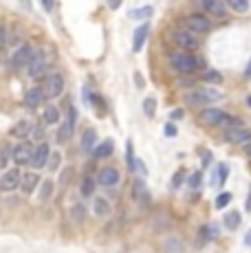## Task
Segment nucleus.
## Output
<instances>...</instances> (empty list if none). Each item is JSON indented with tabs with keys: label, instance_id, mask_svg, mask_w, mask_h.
<instances>
[{
	"label": "nucleus",
	"instance_id": "nucleus-1",
	"mask_svg": "<svg viewBox=\"0 0 251 253\" xmlns=\"http://www.w3.org/2000/svg\"><path fill=\"white\" fill-rule=\"evenodd\" d=\"M170 66L178 73H183V75H190V73H194L196 69H203V60L199 57H194L192 53H172L170 55Z\"/></svg>",
	"mask_w": 251,
	"mask_h": 253
},
{
	"label": "nucleus",
	"instance_id": "nucleus-2",
	"mask_svg": "<svg viewBox=\"0 0 251 253\" xmlns=\"http://www.w3.org/2000/svg\"><path fill=\"white\" fill-rule=\"evenodd\" d=\"M36 55H38V51H36V46H33V44L18 46L16 53L11 55V69H16V71L27 69V66L33 62V57H36Z\"/></svg>",
	"mask_w": 251,
	"mask_h": 253
},
{
	"label": "nucleus",
	"instance_id": "nucleus-3",
	"mask_svg": "<svg viewBox=\"0 0 251 253\" xmlns=\"http://www.w3.org/2000/svg\"><path fill=\"white\" fill-rule=\"evenodd\" d=\"M42 90H44L46 99H55L64 92V77L60 73H51V75L44 77V84H42Z\"/></svg>",
	"mask_w": 251,
	"mask_h": 253
},
{
	"label": "nucleus",
	"instance_id": "nucleus-4",
	"mask_svg": "<svg viewBox=\"0 0 251 253\" xmlns=\"http://www.w3.org/2000/svg\"><path fill=\"white\" fill-rule=\"evenodd\" d=\"M170 40L174 42L178 48H187V51H194L199 48V40L192 31H183V29H172L170 31Z\"/></svg>",
	"mask_w": 251,
	"mask_h": 253
},
{
	"label": "nucleus",
	"instance_id": "nucleus-5",
	"mask_svg": "<svg viewBox=\"0 0 251 253\" xmlns=\"http://www.w3.org/2000/svg\"><path fill=\"white\" fill-rule=\"evenodd\" d=\"M220 99V92L218 90H211V88H201V90H190L185 92V101L192 106H203V104H209V101Z\"/></svg>",
	"mask_w": 251,
	"mask_h": 253
},
{
	"label": "nucleus",
	"instance_id": "nucleus-6",
	"mask_svg": "<svg viewBox=\"0 0 251 253\" xmlns=\"http://www.w3.org/2000/svg\"><path fill=\"white\" fill-rule=\"evenodd\" d=\"M33 145L31 143H20V145H16V148L11 150V159H13V163L16 165H31V157H33Z\"/></svg>",
	"mask_w": 251,
	"mask_h": 253
},
{
	"label": "nucleus",
	"instance_id": "nucleus-7",
	"mask_svg": "<svg viewBox=\"0 0 251 253\" xmlns=\"http://www.w3.org/2000/svg\"><path fill=\"white\" fill-rule=\"evenodd\" d=\"M183 22H185V27L190 29V31H194V33H207V31H211V22L207 20L205 16H201V13H192V16H187Z\"/></svg>",
	"mask_w": 251,
	"mask_h": 253
},
{
	"label": "nucleus",
	"instance_id": "nucleus-8",
	"mask_svg": "<svg viewBox=\"0 0 251 253\" xmlns=\"http://www.w3.org/2000/svg\"><path fill=\"white\" fill-rule=\"evenodd\" d=\"M20 181H22L20 169L13 168V169H9V172H4L2 181H0V189H2V192H13V189L20 187Z\"/></svg>",
	"mask_w": 251,
	"mask_h": 253
},
{
	"label": "nucleus",
	"instance_id": "nucleus-9",
	"mask_svg": "<svg viewBox=\"0 0 251 253\" xmlns=\"http://www.w3.org/2000/svg\"><path fill=\"white\" fill-rule=\"evenodd\" d=\"M73 130H75V110L71 108V117L66 121H62L60 124V128H57V134H55V139H57V143H66V141L71 139V134H73Z\"/></svg>",
	"mask_w": 251,
	"mask_h": 253
},
{
	"label": "nucleus",
	"instance_id": "nucleus-10",
	"mask_svg": "<svg viewBox=\"0 0 251 253\" xmlns=\"http://www.w3.org/2000/svg\"><path fill=\"white\" fill-rule=\"evenodd\" d=\"M199 119L203 121V124H209V126H223L227 115L223 113V110H218V108H205V110H201Z\"/></svg>",
	"mask_w": 251,
	"mask_h": 253
},
{
	"label": "nucleus",
	"instance_id": "nucleus-11",
	"mask_svg": "<svg viewBox=\"0 0 251 253\" xmlns=\"http://www.w3.org/2000/svg\"><path fill=\"white\" fill-rule=\"evenodd\" d=\"M44 99H46V95H44V90H42V86H33V88H29L25 92V106L31 110H36Z\"/></svg>",
	"mask_w": 251,
	"mask_h": 253
},
{
	"label": "nucleus",
	"instance_id": "nucleus-12",
	"mask_svg": "<svg viewBox=\"0 0 251 253\" xmlns=\"http://www.w3.org/2000/svg\"><path fill=\"white\" fill-rule=\"evenodd\" d=\"M49 154H51V148L49 145L44 143V141H42L40 145H38L36 150H33V157H31V165L36 169H42L46 165V161H49Z\"/></svg>",
	"mask_w": 251,
	"mask_h": 253
},
{
	"label": "nucleus",
	"instance_id": "nucleus-13",
	"mask_svg": "<svg viewBox=\"0 0 251 253\" xmlns=\"http://www.w3.org/2000/svg\"><path fill=\"white\" fill-rule=\"evenodd\" d=\"M201 7L205 9L207 13L216 16V18H225V16H227L225 0H201Z\"/></svg>",
	"mask_w": 251,
	"mask_h": 253
},
{
	"label": "nucleus",
	"instance_id": "nucleus-14",
	"mask_svg": "<svg viewBox=\"0 0 251 253\" xmlns=\"http://www.w3.org/2000/svg\"><path fill=\"white\" fill-rule=\"evenodd\" d=\"M251 139V132L245 126H238V128H227V141L229 143H247V141Z\"/></svg>",
	"mask_w": 251,
	"mask_h": 253
},
{
	"label": "nucleus",
	"instance_id": "nucleus-15",
	"mask_svg": "<svg viewBox=\"0 0 251 253\" xmlns=\"http://www.w3.org/2000/svg\"><path fill=\"white\" fill-rule=\"evenodd\" d=\"M97 183L104 185V187H113V185L119 183V172H117L115 168H104V169H99Z\"/></svg>",
	"mask_w": 251,
	"mask_h": 253
},
{
	"label": "nucleus",
	"instance_id": "nucleus-16",
	"mask_svg": "<svg viewBox=\"0 0 251 253\" xmlns=\"http://www.w3.org/2000/svg\"><path fill=\"white\" fill-rule=\"evenodd\" d=\"M38 185H40V176H38V172H27L25 176H22V181H20V189L27 194V196H31V194L38 189Z\"/></svg>",
	"mask_w": 251,
	"mask_h": 253
},
{
	"label": "nucleus",
	"instance_id": "nucleus-17",
	"mask_svg": "<svg viewBox=\"0 0 251 253\" xmlns=\"http://www.w3.org/2000/svg\"><path fill=\"white\" fill-rule=\"evenodd\" d=\"M27 71H29V77H33V80H38V77H42L46 73V62H44V57L38 53L36 57H33V62L27 66Z\"/></svg>",
	"mask_w": 251,
	"mask_h": 253
},
{
	"label": "nucleus",
	"instance_id": "nucleus-18",
	"mask_svg": "<svg viewBox=\"0 0 251 253\" xmlns=\"http://www.w3.org/2000/svg\"><path fill=\"white\" fill-rule=\"evenodd\" d=\"M148 31H150V27L148 24H141V27L134 29V36H132V51L139 53L146 44V38H148Z\"/></svg>",
	"mask_w": 251,
	"mask_h": 253
},
{
	"label": "nucleus",
	"instance_id": "nucleus-19",
	"mask_svg": "<svg viewBox=\"0 0 251 253\" xmlns=\"http://www.w3.org/2000/svg\"><path fill=\"white\" fill-rule=\"evenodd\" d=\"M132 194H134V201L141 203V205H146V203L150 201V194H148V187H146V183L143 181H134Z\"/></svg>",
	"mask_w": 251,
	"mask_h": 253
},
{
	"label": "nucleus",
	"instance_id": "nucleus-20",
	"mask_svg": "<svg viewBox=\"0 0 251 253\" xmlns=\"http://www.w3.org/2000/svg\"><path fill=\"white\" fill-rule=\"evenodd\" d=\"M113 152H115V143H113V141H110V139H106L104 143L95 145V150H93V157H95V159H108Z\"/></svg>",
	"mask_w": 251,
	"mask_h": 253
},
{
	"label": "nucleus",
	"instance_id": "nucleus-21",
	"mask_svg": "<svg viewBox=\"0 0 251 253\" xmlns=\"http://www.w3.org/2000/svg\"><path fill=\"white\" fill-rule=\"evenodd\" d=\"M31 128H33L31 121L20 119V121H18V124L11 128V134H13L16 139H27V137H29V132H31Z\"/></svg>",
	"mask_w": 251,
	"mask_h": 253
},
{
	"label": "nucleus",
	"instance_id": "nucleus-22",
	"mask_svg": "<svg viewBox=\"0 0 251 253\" xmlns=\"http://www.w3.org/2000/svg\"><path fill=\"white\" fill-rule=\"evenodd\" d=\"M95 143H97V132H95L93 128L84 130V137H82V148H84L86 152H93Z\"/></svg>",
	"mask_w": 251,
	"mask_h": 253
},
{
	"label": "nucleus",
	"instance_id": "nucleus-23",
	"mask_svg": "<svg viewBox=\"0 0 251 253\" xmlns=\"http://www.w3.org/2000/svg\"><path fill=\"white\" fill-rule=\"evenodd\" d=\"M95 178L93 176H84V181H82V185H80V194L84 198H90L95 194Z\"/></svg>",
	"mask_w": 251,
	"mask_h": 253
},
{
	"label": "nucleus",
	"instance_id": "nucleus-24",
	"mask_svg": "<svg viewBox=\"0 0 251 253\" xmlns=\"http://www.w3.org/2000/svg\"><path fill=\"white\" fill-rule=\"evenodd\" d=\"M152 11L154 9L150 7V4H146V7H141V9H132V11L128 13V18L130 20H148V18L152 16Z\"/></svg>",
	"mask_w": 251,
	"mask_h": 253
},
{
	"label": "nucleus",
	"instance_id": "nucleus-25",
	"mask_svg": "<svg viewBox=\"0 0 251 253\" xmlns=\"http://www.w3.org/2000/svg\"><path fill=\"white\" fill-rule=\"evenodd\" d=\"M42 119H44L46 126L60 124V110H57V106H49V108L44 110V115H42Z\"/></svg>",
	"mask_w": 251,
	"mask_h": 253
},
{
	"label": "nucleus",
	"instance_id": "nucleus-26",
	"mask_svg": "<svg viewBox=\"0 0 251 253\" xmlns=\"http://www.w3.org/2000/svg\"><path fill=\"white\" fill-rule=\"evenodd\" d=\"M93 211L97 213V216H110V203L106 201V198H95V203H93Z\"/></svg>",
	"mask_w": 251,
	"mask_h": 253
},
{
	"label": "nucleus",
	"instance_id": "nucleus-27",
	"mask_svg": "<svg viewBox=\"0 0 251 253\" xmlns=\"http://www.w3.org/2000/svg\"><path fill=\"white\" fill-rule=\"evenodd\" d=\"M223 222L227 225V229H238V225H240V213H238V211H227Z\"/></svg>",
	"mask_w": 251,
	"mask_h": 253
},
{
	"label": "nucleus",
	"instance_id": "nucleus-28",
	"mask_svg": "<svg viewBox=\"0 0 251 253\" xmlns=\"http://www.w3.org/2000/svg\"><path fill=\"white\" fill-rule=\"evenodd\" d=\"M71 218H73V222H84V218H86V207L84 205H73L71 207Z\"/></svg>",
	"mask_w": 251,
	"mask_h": 253
},
{
	"label": "nucleus",
	"instance_id": "nucleus-29",
	"mask_svg": "<svg viewBox=\"0 0 251 253\" xmlns=\"http://www.w3.org/2000/svg\"><path fill=\"white\" fill-rule=\"evenodd\" d=\"M143 113H146V117H150V119L157 115V99H154V97L143 99Z\"/></svg>",
	"mask_w": 251,
	"mask_h": 253
},
{
	"label": "nucleus",
	"instance_id": "nucleus-30",
	"mask_svg": "<svg viewBox=\"0 0 251 253\" xmlns=\"http://www.w3.org/2000/svg\"><path fill=\"white\" fill-rule=\"evenodd\" d=\"M126 163H128L130 169H137V161H134V148H132V141L126 143Z\"/></svg>",
	"mask_w": 251,
	"mask_h": 253
},
{
	"label": "nucleus",
	"instance_id": "nucleus-31",
	"mask_svg": "<svg viewBox=\"0 0 251 253\" xmlns=\"http://www.w3.org/2000/svg\"><path fill=\"white\" fill-rule=\"evenodd\" d=\"M53 189H55V185H53V181H44V183H42L40 201H49V198L53 196Z\"/></svg>",
	"mask_w": 251,
	"mask_h": 253
},
{
	"label": "nucleus",
	"instance_id": "nucleus-32",
	"mask_svg": "<svg viewBox=\"0 0 251 253\" xmlns=\"http://www.w3.org/2000/svg\"><path fill=\"white\" fill-rule=\"evenodd\" d=\"M225 2L229 4L231 9H236V11H240V13H243V11H247V9H249V0H225Z\"/></svg>",
	"mask_w": 251,
	"mask_h": 253
},
{
	"label": "nucleus",
	"instance_id": "nucleus-33",
	"mask_svg": "<svg viewBox=\"0 0 251 253\" xmlns=\"http://www.w3.org/2000/svg\"><path fill=\"white\" fill-rule=\"evenodd\" d=\"M60 161H62V154L60 152H51L49 154V161H46V165H49L51 172H57V168H60Z\"/></svg>",
	"mask_w": 251,
	"mask_h": 253
},
{
	"label": "nucleus",
	"instance_id": "nucleus-34",
	"mask_svg": "<svg viewBox=\"0 0 251 253\" xmlns=\"http://www.w3.org/2000/svg\"><path fill=\"white\" fill-rule=\"evenodd\" d=\"M29 139H33V141H42V139H44V128H42V126H33L31 132H29Z\"/></svg>",
	"mask_w": 251,
	"mask_h": 253
},
{
	"label": "nucleus",
	"instance_id": "nucleus-35",
	"mask_svg": "<svg viewBox=\"0 0 251 253\" xmlns=\"http://www.w3.org/2000/svg\"><path fill=\"white\" fill-rule=\"evenodd\" d=\"M225 178H227V165H218V169H216V174H214V183L223 185Z\"/></svg>",
	"mask_w": 251,
	"mask_h": 253
},
{
	"label": "nucleus",
	"instance_id": "nucleus-36",
	"mask_svg": "<svg viewBox=\"0 0 251 253\" xmlns=\"http://www.w3.org/2000/svg\"><path fill=\"white\" fill-rule=\"evenodd\" d=\"M231 203V194H220V196H216V207L218 209H223V207H227Z\"/></svg>",
	"mask_w": 251,
	"mask_h": 253
},
{
	"label": "nucleus",
	"instance_id": "nucleus-37",
	"mask_svg": "<svg viewBox=\"0 0 251 253\" xmlns=\"http://www.w3.org/2000/svg\"><path fill=\"white\" fill-rule=\"evenodd\" d=\"M203 77H205V82H223V75L216 71H207Z\"/></svg>",
	"mask_w": 251,
	"mask_h": 253
},
{
	"label": "nucleus",
	"instance_id": "nucleus-38",
	"mask_svg": "<svg viewBox=\"0 0 251 253\" xmlns=\"http://www.w3.org/2000/svg\"><path fill=\"white\" fill-rule=\"evenodd\" d=\"M183 181H185V169H178L174 174V178H172V185H174V187H181Z\"/></svg>",
	"mask_w": 251,
	"mask_h": 253
},
{
	"label": "nucleus",
	"instance_id": "nucleus-39",
	"mask_svg": "<svg viewBox=\"0 0 251 253\" xmlns=\"http://www.w3.org/2000/svg\"><path fill=\"white\" fill-rule=\"evenodd\" d=\"M201 181H203L201 172H194V174H192V178H190V185H192V189H199V187H201Z\"/></svg>",
	"mask_w": 251,
	"mask_h": 253
},
{
	"label": "nucleus",
	"instance_id": "nucleus-40",
	"mask_svg": "<svg viewBox=\"0 0 251 253\" xmlns=\"http://www.w3.org/2000/svg\"><path fill=\"white\" fill-rule=\"evenodd\" d=\"M163 132H166L167 137H176V126H174V124H166V128H163Z\"/></svg>",
	"mask_w": 251,
	"mask_h": 253
},
{
	"label": "nucleus",
	"instance_id": "nucleus-41",
	"mask_svg": "<svg viewBox=\"0 0 251 253\" xmlns=\"http://www.w3.org/2000/svg\"><path fill=\"white\" fill-rule=\"evenodd\" d=\"M183 117H185V110H183V108H176V110H172V113H170V119H183Z\"/></svg>",
	"mask_w": 251,
	"mask_h": 253
},
{
	"label": "nucleus",
	"instance_id": "nucleus-42",
	"mask_svg": "<svg viewBox=\"0 0 251 253\" xmlns=\"http://www.w3.org/2000/svg\"><path fill=\"white\" fill-rule=\"evenodd\" d=\"M7 44V31H4V27L0 24V48Z\"/></svg>",
	"mask_w": 251,
	"mask_h": 253
},
{
	"label": "nucleus",
	"instance_id": "nucleus-43",
	"mask_svg": "<svg viewBox=\"0 0 251 253\" xmlns=\"http://www.w3.org/2000/svg\"><path fill=\"white\" fill-rule=\"evenodd\" d=\"M106 2H108V9H113V11H115V9H119V7H122V2H124V0H106Z\"/></svg>",
	"mask_w": 251,
	"mask_h": 253
},
{
	"label": "nucleus",
	"instance_id": "nucleus-44",
	"mask_svg": "<svg viewBox=\"0 0 251 253\" xmlns=\"http://www.w3.org/2000/svg\"><path fill=\"white\" fill-rule=\"evenodd\" d=\"M134 86H137V88H143V86H146L143 84V77L139 75V73H134Z\"/></svg>",
	"mask_w": 251,
	"mask_h": 253
},
{
	"label": "nucleus",
	"instance_id": "nucleus-45",
	"mask_svg": "<svg viewBox=\"0 0 251 253\" xmlns=\"http://www.w3.org/2000/svg\"><path fill=\"white\" fill-rule=\"evenodd\" d=\"M7 161H9V159H7V152H0V169L7 168Z\"/></svg>",
	"mask_w": 251,
	"mask_h": 253
},
{
	"label": "nucleus",
	"instance_id": "nucleus-46",
	"mask_svg": "<svg viewBox=\"0 0 251 253\" xmlns=\"http://www.w3.org/2000/svg\"><path fill=\"white\" fill-rule=\"evenodd\" d=\"M53 4H55V0H42V7H44V11H51Z\"/></svg>",
	"mask_w": 251,
	"mask_h": 253
},
{
	"label": "nucleus",
	"instance_id": "nucleus-47",
	"mask_svg": "<svg viewBox=\"0 0 251 253\" xmlns=\"http://www.w3.org/2000/svg\"><path fill=\"white\" fill-rule=\"evenodd\" d=\"M178 84H181V86H192V84H194V82H192V80H187V77H185V80H183V77H181V80H178Z\"/></svg>",
	"mask_w": 251,
	"mask_h": 253
},
{
	"label": "nucleus",
	"instance_id": "nucleus-48",
	"mask_svg": "<svg viewBox=\"0 0 251 253\" xmlns=\"http://www.w3.org/2000/svg\"><path fill=\"white\" fill-rule=\"evenodd\" d=\"M245 242H247V245H249V247H251V231H249V233H247V238H245Z\"/></svg>",
	"mask_w": 251,
	"mask_h": 253
},
{
	"label": "nucleus",
	"instance_id": "nucleus-49",
	"mask_svg": "<svg viewBox=\"0 0 251 253\" xmlns=\"http://www.w3.org/2000/svg\"><path fill=\"white\" fill-rule=\"evenodd\" d=\"M247 154H249V157H251V141H249V143H247Z\"/></svg>",
	"mask_w": 251,
	"mask_h": 253
},
{
	"label": "nucleus",
	"instance_id": "nucleus-50",
	"mask_svg": "<svg viewBox=\"0 0 251 253\" xmlns=\"http://www.w3.org/2000/svg\"><path fill=\"white\" fill-rule=\"evenodd\" d=\"M247 106H249V108H251V95L247 97Z\"/></svg>",
	"mask_w": 251,
	"mask_h": 253
}]
</instances>
